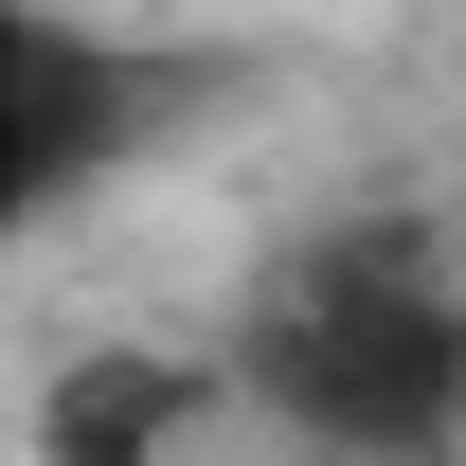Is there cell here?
Segmentation results:
<instances>
[{"mask_svg":"<svg viewBox=\"0 0 466 466\" xmlns=\"http://www.w3.org/2000/svg\"><path fill=\"white\" fill-rule=\"evenodd\" d=\"M233 395L269 449L449 466L466 449V233L431 198H323L233 288Z\"/></svg>","mask_w":466,"mask_h":466,"instance_id":"6da1fadb","label":"cell"},{"mask_svg":"<svg viewBox=\"0 0 466 466\" xmlns=\"http://www.w3.org/2000/svg\"><path fill=\"white\" fill-rule=\"evenodd\" d=\"M251 72L216 36H108V18H72L36 0L18 36H0V233H72L108 179H144L179 126H216Z\"/></svg>","mask_w":466,"mask_h":466,"instance_id":"7a4b0ae2","label":"cell"},{"mask_svg":"<svg viewBox=\"0 0 466 466\" xmlns=\"http://www.w3.org/2000/svg\"><path fill=\"white\" fill-rule=\"evenodd\" d=\"M18 431H36V466H144V449H216V431H251V395H233V341H216V359L108 341V359H72Z\"/></svg>","mask_w":466,"mask_h":466,"instance_id":"3957f363","label":"cell"}]
</instances>
